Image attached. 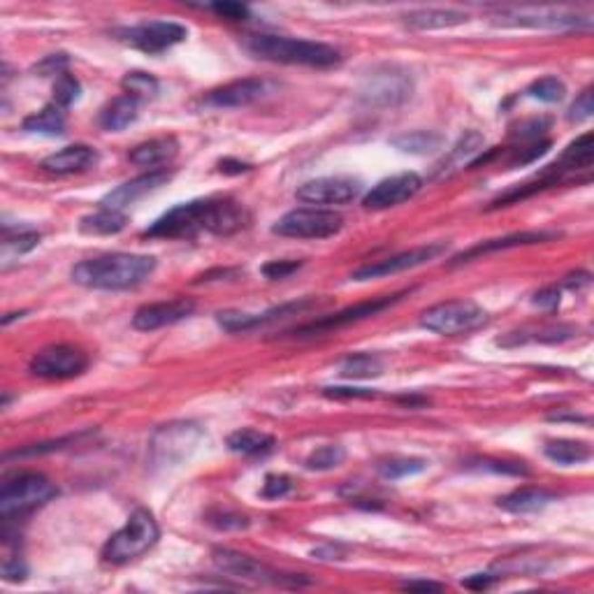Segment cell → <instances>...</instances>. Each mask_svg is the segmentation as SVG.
I'll return each instance as SVG.
<instances>
[{
    "mask_svg": "<svg viewBox=\"0 0 594 594\" xmlns=\"http://www.w3.org/2000/svg\"><path fill=\"white\" fill-rule=\"evenodd\" d=\"M404 21L409 28H416V31H437V28L460 26L467 21V15L455 10H418L409 12Z\"/></svg>",
    "mask_w": 594,
    "mask_h": 594,
    "instance_id": "26",
    "label": "cell"
},
{
    "mask_svg": "<svg viewBox=\"0 0 594 594\" xmlns=\"http://www.w3.org/2000/svg\"><path fill=\"white\" fill-rule=\"evenodd\" d=\"M555 500H558V495L546 490V488H520V490H513L511 495L501 497L497 504L509 513H534L546 509Z\"/></svg>",
    "mask_w": 594,
    "mask_h": 594,
    "instance_id": "24",
    "label": "cell"
},
{
    "mask_svg": "<svg viewBox=\"0 0 594 594\" xmlns=\"http://www.w3.org/2000/svg\"><path fill=\"white\" fill-rule=\"evenodd\" d=\"M204 432L195 422H170L156 430L149 443L152 462L156 467H179L195 453L198 443L203 441Z\"/></svg>",
    "mask_w": 594,
    "mask_h": 594,
    "instance_id": "6",
    "label": "cell"
},
{
    "mask_svg": "<svg viewBox=\"0 0 594 594\" xmlns=\"http://www.w3.org/2000/svg\"><path fill=\"white\" fill-rule=\"evenodd\" d=\"M265 94V84L261 79H237L230 82L221 89L209 91L204 95V104L214 107V110H235V107H246V104L256 103Z\"/></svg>",
    "mask_w": 594,
    "mask_h": 594,
    "instance_id": "19",
    "label": "cell"
},
{
    "mask_svg": "<svg viewBox=\"0 0 594 594\" xmlns=\"http://www.w3.org/2000/svg\"><path fill=\"white\" fill-rule=\"evenodd\" d=\"M400 300H401V292L400 295H392V297H376V300H371V302L355 304V307L344 309V312L332 313V316H325V318H321V321H313V323L302 325V328L295 330V334H300V337H309V334L332 332V330L344 328V325L358 323V321H365V318L376 316V313H381L383 309L392 307V304H397Z\"/></svg>",
    "mask_w": 594,
    "mask_h": 594,
    "instance_id": "14",
    "label": "cell"
},
{
    "mask_svg": "<svg viewBox=\"0 0 594 594\" xmlns=\"http://www.w3.org/2000/svg\"><path fill=\"white\" fill-rule=\"evenodd\" d=\"M89 367V355L74 346H47L37 351L28 362V371L45 381H65L84 374Z\"/></svg>",
    "mask_w": 594,
    "mask_h": 594,
    "instance_id": "10",
    "label": "cell"
},
{
    "mask_svg": "<svg viewBox=\"0 0 594 594\" xmlns=\"http://www.w3.org/2000/svg\"><path fill=\"white\" fill-rule=\"evenodd\" d=\"M480 149H483V137L479 135V133H467V135H462V140L455 144L453 153H450L449 158V167L453 165H462L464 161H470L474 153H479Z\"/></svg>",
    "mask_w": 594,
    "mask_h": 594,
    "instance_id": "40",
    "label": "cell"
},
{
    "mask_svg": "<svg viewBox=\"0 0 594 594\" xmlns=\"http://www.w3.org/2000/svg\"><path fill=\"white\" fill-rule=\"evenodd\" d=\"M291 490H292V480L288 479V476L270 474L265 479V483H262L261 495L265 497V500H282V497H286Z\"/></svg>",
    "mask_w": 594,
    "mask_h": 594,
    "instance_id": "41",
    "label": "cell"
},
{
    "mask_svg": "<svg viewBox=\"0 0 594 594\" xmlns=\"http://www.w3.org/2000/svg\"><path fill=\"white\" fill-rule=\"evenodd\" d=\"M589 283V274H574V277H569L567 279V286L571 288V291H574V288H580V286H588Z\"/></svg>",
    "mask_w": 594,
    "mask_h": 594,
    "instance_id": "54",
    "label": "cell"
},
{
    "mask_svg": "<svg viewBox=\"0 0 594 594\" xmlns=\"http://www.w3.org/2000/svg\"><path fill=\"white\" fill-rule=\"evenodd\" d=\"M500 24H511V26H530V28H588L589 19L579 15H569L559 10H501Z\"/></svg>",
    "mask_w": 594,
    "mask_h": 594,
    "instance_id": "18",
    "label": "cell"
},
{
    "mask_svg": "<svg viewBox=\"0 0 594 594\" xmlns=\"http://www.w3.org/2000/svg\"><path fill=\"white\" fill-rule=\"evenodd\" d=\"M480 470H490L495 474H511V476H527L530 470H527L525 464H516V462H500V460H480Z\"/></svg>",
    "mask_w": 594,
    "mask_h": 594,
    "instance_id": "44",
    "label": "cell"
},
{
    "mask_svg": "<svg viewBox=\"0 0 594 594\" xmlns=\"http://www.w3.org/2000/svg\"><path fill=\"white\" fill-rule=\"evenodd\" d=\"M156 258L140 253H107L73 267V282L94 291H128L152 277Z\"/></svg>",
    "mask_w": 594,
    "mask_h": 594,
    "instance_id": "2",
    "label": "cell"
},
{
    "mask_svg": "<svg viewBox=\"0 0 594 594\" xmlns=\"http://www.w3.org/2000/svg\"><path fill=\"white\" fill-rule=\"evenodd\" d=\"M125 223H128V219H125L124 212L103 207L95 214L84 216L79 221V230L86 233V235H116V233H121L125 228Z\"/></svg>",
    "mask_w": 594,
    "mask_h": 594,
    "instance_id": "29",
    "label": "cell"
},
{
    "mask_svg": "<svg viewBox=\"0 0 594 594\" xmlns=\"http://www.w3.org/2000/svg\"><path fill=\"white\" fill-rule=\"evenodd\" d=\"M137 107H140V100H135L133 95H119V98L112 100L103 110V114H100L103 131L119 133L131 124H135Z\"/></svg>",
    "mask_w": 594,
    "mask_h": 594,
    "instance_id": "25",
    "label": "cell"
},
{
    "mask_svg": "<svg viewBox=\"0 0 594 594\" xmlns=\"http://www.w3.org/2000/svg\"><path fill=\"white\" fill-rule=\"evenodd\" d=\"M79 94H82V84H79L73 74L63 73V74H58L56 84H54L52 103L58 104L61 110H68L70 104L77 103Z\"/></svg>",
    "mask_w": 594,
    "mask_h": 594,
    "instance_id": "38",
    "label": "cell"
},
{
    "mask_svg": "<svg viewBox=\"0 0 594 594\" xmlns=\"http://www.w3.org/2000/svg\"><path fill=\"white\" fill-rule=\"evenodd\" d=\"M21 128L26 133H35V135H63V131H65V114H63L58 104L49 103L47 107H42L40 112L26 116L24 124H21Z\"/></svg>",
    "mask_w": 594,
    "mask_h": 594,
    "instance_id": "28",
    "label": "cell"
},
{
    "mask_svg": "<svg viewBox=\"0 0 594 594\" xmlns=\"http://www.w3.org/2000/svg\"><path fill=\"white\" fill-rule=\"evenodd\" d=\"M360 183L344 177H321L297 188V200L307 204H346L358 198Z\"/></svg>",
    "mask_w": 594,
    "mask_h": 594,
    "instance_id": "16",
    "label": "cell"
},
{
    "mask_svg": "<svg viewBox=\"0 0 594 594\" xmlns=\"http://www.w3.org/2000/svg\"><path fill=\"white\" fill-rule=\"evenodd\" d=\"M425 470H428V462L416 458H391L376 464V471L386 480L407 479V476H416Z\"/></svg>",
    "mask_w": 594,
    "mask_h": 594,
    "instance_id": "34",
    "label": "cell"
},
{
    "mask_svg": "<svg viewBox=\"0 0 594 594\" xmlns=\"http://www.w3.org/2000/svg\"><path fill=\"white\" fill-rule=\"evenodd\" d=\"M193 312L195 302L186 300V297H177V300H170V302L146 304V307L137 309L135 316H133V328L140 330V332H152V330L179 323Z\"/></svg>",
    "mask_w": 594,
    "mask_h": 594,
    "instance_id": "17",
    "label": "cell"
},
{
    "mask_svg": "<svg viewBox=\"0 0 594 594\" xmlns=\"http://www.w3.org/2000/svg\"><path fill=\"white\" fill-rule=\"evenodd\" d=\"M98 161V153H95L94 146L89 144H70L61 152L52 153L45 161L40 163V167L49 174H58V177H65V174L82 173L86 167H91Z\"/></svg>",
    "mask_w": 594,
    "mask_h": 594,
    "instance_id": "21",
    "label": "cell"
},
{
    "mask_svg": "<svg viewBox=\"0 0 594 594\" xmlns=\"http://www.w3.org/2000/svg\"><path fill=\"white\" fill-rule=\"evenodd\" d=\"M492 583H495V576H490V574H476V576H470V579L462 580L464 588H470V589H488Z\"/></svg>",
    "mask_w": 594,
    "mask_h": 594,
    "instance_id": "51",
    "label": "cell"
},
{
    "mask_svg": "<svg viewBox=\"0 0 594 594\" xmlns=\"http://www.w3.org/2000/svg\"><path fill=\"white\" fill-rule=\"evenodd\" d=\"M441 135L437 133H428V131H418V133H407V135H400L392 140V146H397L400 152L404 153H432L439 152V146H441Z\"/></svg>",
    "mask_w": 594,
    "mask_h": 594,
    "instance_id": "33",
    "label": "cell"
},
{
    "mask_svg": "<svg viewBox=\"0 0 594 594\" xmlns=\"http://www.w3.org/2000/svg\"><path fill=\"white\" fill-rule=\"evenodd\" d=\"M534 304L546 309H555L559 304V291L558 288H543V291H539L537 295H534Z\"/></svg>",
    "mask_w": 594,
    "mask_h": 594,
    "instance_id": "50",
    "label": "cell"
},
{
    "mask_svg": "<svg viewBox=\"0 0 594 594\" xmlns=\"http://www.w3.org/2000/svg\"><path fill=\"white\" fill-rule=\"evenodd\" d=\"M325 395L337 397V400H353V397H374V392L365 388H325Z\"/></svg>",
    "mask_w": 594,
    "mask_h": 594,
    "instance_id": "49",
    "label": "cell"
},
{
    "mask_svg": "<svg viewBox=\"0 0 594 594\" xmlns=\"http://www.w3.org/2000/svg\"><path fill=\"white\" fill-rule=\"evenodd\" d=\"M594 114V100H592V91H583V94L576 98V103L571 104V112H569V119L580 124V121H588L589 116Z\"/></svg>",
    "mask_w": 594,
    "mask_h": 594,
    "instance_id": "43",
    "label": "cell"
},
{
    "mask_svg": "<svg viewBox=\"0 0 594 594\" xmlns=\"http://www.w3.org/2000/svg\"><path fill=\"white\" fill-rule=\"evenodd\" d=\"M125 95H133L135 100H149L158 94V79L146 73H128L121 79Z\"/></svg>",
    "mask_w": 594,
    "mask_h": 594,
    "instance_id": "36",
    "label": "cell"
},
{
    "mask_svg": "<svg viewBox=\"0 0 594 594\" xmlns=\"http://www.w3.org/2000/svg\"><path fill=\"white\" fill-rule=\"evenodd\" d=\"M179 152V142L174 137H156V140L142 142L131 152V163L149 170H163V165L173 161Z\"/></svg>",
    "mask_w": 594,
    "mask_h": 594,
    "instance_id": "23",
    "label": "cell"
},
{
    "mask_svg": "<svg viewBox=\"0 0 594 594\" xmlns=\"http://www.w3.org/2000/svg\"><path fill=\"white\" fill-rule=\"evenodd\" d=\"M413 82L409 73L395 68V65H383L376 68L362 79L358 91V98L362 104L374 107V110H388V107H397V104L407 103L411 98Z\"/></svg>",
    "mask_w": 594,
    "mask_h": 594,
    "instance_id": "7",
    "label": "cell"
},
{
    "mask_svg": "<svg viewBox=\"0 0 594 594\" xmlns=\"http://www.w3.org/2000/svg\"><path fill=\"white\" fill-rule=\"evenodd\" d=\"M214 564L223 571V574H230L233 579L240 580H251V583H274L282 585L291 580L292 585H300V579H288V576L277 574L267 569L265 564L256 562V559L246 558V555L235 553V550H214Z\"/></svg>",
    "mask_w": 594,
    "mask_h": 594,
    "instance_id": "13",
    "label": "cell"
},
{
    "mask_svg": "<svg viewBox=\"0 0 594 594\" xmlns=\"http://www.w3.org/2000/svg\"><path fill=\"white\" fill-rule=\"evenodd\" d=\"M422 188V179L416 173H401L395 177H388L376 183L370 193L362 198V204L367 209H391L397 204L407 203Z\"/></svg>",
    "mask_w": 594,
    "mask_h": 594,
    "instance_id": "15",
    "label": "cell"
},
{
    "mask_svg": "<svg viewBox=\"0 0 594 594\" xmlns=\"http://www.w3.org/2000/svg\"><path fill=\"white\" fill-rule=\"evenodd\" d=\"M228 450L237 455H262L274 449V437L258 430H237L228 437Z\"/></svg>",
    "mask_w": 594,
    "mask_h": 594,
    "instance_id": "30",
    "label": "cell"
},
{
    "mask_svg": "<svg viewBox=\"0 0 594 594\" xmlns=\"http://www.w3.org/2000/svg\"><path fill=\"white\" fill-rule=\"evenodd\" d=\"M592 161H594L592 133H585V135H580L579 140L571 142V144L564 149L562 158H559V163H555L553 167L559 174L576 173V170H588V167H592Z\"/></svg>",
    "mask_w": 594,
    "mask_h": 594,
    "instance_id": "27",
    "label": "cell"
},
{
    "mask_svg": "<svg viewBox=\"0 0 594 594\" xmlns=\"http://www.w3.org/2000/svg\"><path fill=\"white\" fill-rule=\"evenodd\" d=\"M558 237V233H546V230H530V233H513V235L497 237V240L480 242V244L471 246L470 251L460 253L453 261V265H460V262H467L476 256H483V253H492V251H504V249H516V246H527V244H541V242H550Z\"/></svg>",
    "mask_w": 594,
    "mask_h": 594,
    "instance_id": "22",
    "label": "cell"
},
{
    "mask_svg": "<svg viewBox=\"0 0 594 594\" xmlns=\"http://www.w3.org/2000/svg\"><path fill=\"white\" fill-rule=\"evenodd\" d=\"M548 460L553 462L564 464V467H571V464L588 462L589 460V446L583 441H569V439H558V441H548L546 449H543Z\"/></svg>",
    "mask_w": 594,
    "mask_h": 594,
    "instance_id": "31",
    "label": "cell"
},
{
    "mask_svg": "<svg viewBox=\"0 0 594 594\" xmlns=\"http://www.w3.org/2000/svg\"><path fill=\"white\" fill-rule=\"evenodd\" d=\"M404 589H441V585L439 583H432V580H407L404 583Z\"/></svg>",
    "mask_w": 594,
    "mask_h": 594,
    "instance_id": "53",
    "label": "cell"
},
{
    "mask_svg": "<svg viewBox=\"0 0 594 594\" xmlns=\"http://www.w3.org/2000/svg\"><path fill=\"white\" fill-rule=\"evenodd\" d=\"M527 95L534 100H541V103H559L567 95V86H564L562 79L558 77H541L537 82L530 84V89H527Z\"/></svg>",
    "mask_w": 594,
    "mask_h": 594,
    "instance_id": "37",
    "label": "cell"
},
{
    "mask_svg": "<svg viewBox=\"0 0 594 594\" xmlns=\"http://www.w3.org/2000/svg\"><path fill=\"white\" fill-rule=\"evenodd\" d=\"M161 530L146 509H137L131 513L119 532L112 534L103 546V559L110 564H125L144 555L149 548L156 546Z\"/></svg>",
    "mask_w": 594,
    "mask_h": 594,
    "instance_id": "4",
    "label": "cell"
},
{
    "mask_svg": "<svg viewBox=\"0 0 594 594\" xmlns=\"http://www.w3.org/2000/svg\"><path fill=\"white\" fill-rule=\"evenodd\" d=\"M339 374L344 379H371V376L383 374V362L381 358L371 353H358L349 355V358L339 365Z\"/></svg>",
    "mask_w": 594,
    "mask_h": 594,
    "instance_id": "32",
    "label": "cell"
},
{
    "mask_svg": "<svg viewBox=\"0 0 594 594\" xmlns=\"http://www.w3.org/2000/svg\"><path fill=\"white\" fill-rule=\"evenodd\" d=\"M443 251H446V242H434V244H428V246H418V249L404 251V253H397V256L386 258V261L360 267V270L353 272V277L351 279H353V282H370V279L392 277V274L416 270V267L434 261V258L441 256Z\"/></svg>",
    "mask_w": 594,
    "mask_h": 594,
    "instance_id": "12",
    "label": "cell"
},
{
    "mask_svg": "<svg viewBox=\"0 0 594 594\" xmlns=\"http://www.w3.org/2000/svg\"><path fill=\"white\" fill-rule=\"evenodd\" d=\"M488 323V312L471 300H449L422 312L421 325L439 334L474 332Z\"/></svg>",
    "mask_w": 594,
    "mask_h": 594,
    "instance_id": "8",
    "label": "cell"
},
{
    "mask_svg": "<svg viewBox=\"0 0 594 594\" xmlns=\"http://www.w3.org/2000/svg\"><path fill=\"white\" fill-rule=\"evenodd\" d=\"M300 267H302L300 261H272L262 267V274L267 279H272V282H277V279H288L291 274H295Z\"/></svg>",
    "mask_w": 594,
    "mask_h": 594,
    "instance_id": "42",
    "label": "cell"
},
{
    "mask_svg": "<svg viewBox=\"0 0 594 594\" xmlns=\"http://www.w3.org/2000/svg\"><path fill=\"white\" fill-rule=\"evenodd\" d=\"M246 225L244 209L230 200H193V203L177 204L167 214L153 221L144 230V237L152 240H182L198 233L212 235H233Z\"/></svg>",
    "mask_w": 594,
    "mask_h": 594,
    "instance_id": "1",
    "label": "cell"
},
{
    "mask_svg": "<svg viewBox=\"0 0 594 594\" xmlns=\"http://www.w3.org/2000/svg\"><path fill=\"white\" fill-rule=\"evenodd\" d=\"M212 10L216 12L219 16L230 21H244L249 16V7L242 5V3H214Z\"/></svg>",
    "mask_w": 594,
    "mask_h": 594,
    "instance_id": "46",
    "label": "cell"
},
{
    "mask_svg": "<svg viewBox=\"0 0 594 594\" xmlns=\"http://www.w3.org/2000/svg\"><path fill=\"white\" fill-rule=\"evenodd\" d=\"M3 576H5V580H24L26 579V564L21 562V558H7L3 562Z\"/></svg>",
    "mask_w": 594,
    "mask_h": 594,
    "instance_id": "48",
    "label": "cell"
},
{
    "mask_svg": "<svg viewBox=\"0 0 594 594\" xmlns=\"http://www.w3.org/2000/svg\"><path fill=\"white\" fill-rule=\"evenodd\" d=\"M207 522H209V525L219 527V530H242V527L249 525V522H246V518L237 516V513H228V511L212 513Z\"/></svg>",
    "mask_w": 594,
    "mask_h": 594,
    "instance_id": "45",
    "label": "cell"
},
{
    "mask_svg": "<svg viewBox=\"0 0 594 594\" xmlns=\"http://www.w3.org/2000/svg\"><path fill=\"white\" fill-rule=\"evenodd\" d=\"M170 179V173H167L165 167L163 170H149L146 174H142V177L137 179H131V182H125L124 186L114 188L112 193H107L103 198V207L107 209H125L128 204H135L137 200L144 198L146 193H152V191H156L158 186H163V183Z\"/></svg>",
    "mask_w": 594,
    "mask_h": 594,
    "instance_id": "20",
    "label": "cell"
},
{
    "mask_svg": "<svg viewBox=\"0 0 594 594\" xmlns=\"http://www.w3.org/2000/svg\"><path fill=\"white\" fill-rule=\"evenodd\" d=\"M342 228H344V219L332 209L304 207L283 214L272 225V233L279 237H292V240H325V237L337 235Z\"/></svg>",
    "mask_w": 594,
    "mask_h": 594,
    "instance_id": "9",
    "label": "cell"
},
{
    "mask_svg": "<svg viewBox=\"0 0 594 594\" xmlns=\"http://www.w3.org/2000/svg\"><path fill=\"white\" fill-rule=\"evenodd\" d=\"M251 56L283 65H307V68H334L342 63V54L330 45L313 40H297L283 35H251L244 40Z\"/></svg>",
    "mask_w": 594,
    "mask_h": 594,
    "instance_id": "3",
    "label": "cell"
},
{
    "mask_svg": "<svg viewBox=\"0 0 594 594\" xmlns=\"http://www.w3.org/2000/svg\"><path fill=\"white\" fill-rule=\"evenodd\" d=\"M116 35L125 45L156 56V54L167 52L174 45L186 40L188 31L177 21H144V24H137V26L121 28V31H116Z\"/></svg>",
    "mask_w": 594,
    "mask_h": 594,
    "instance_id": "11",
    "label": "cell"
},
{
    "mask_svg": "<svg viewBox=\"0 0 594 594\" xmlns=\"http://www.w3.org/2000/svg\"><path fill=\"white\" fill-rule=\"evenodd\" d=\"M65 68H68V56H65V54H54V56L45 58L35 70L45 74V77H47V74H56L58 77V74L65 73Z\"/></svg>",
    "mask_w": 594,
    "mask_h": 594,
    "instance_id": "47",
    "label": "cell"
},
{
    "mask_svg": "<svg viewBox=\"0 0 594 594\" xmlns=\"http://www.w3.org/2000/svg\"><path fill=\"white\" fill-rule=\"evenodd\" d=\"M37 244H40V235H37V233H16L15 237H10L5 233V240H3V261H15V258L24 256V253L35 249Z\"/></svg>",
    "mask_w": 594,
    "mask_h": 594,
    "instance_id": "39",
    "label": "cell"
},
{
    "mask_svg": "<svg viewBox=\"0 0 594 594\" xmlns=\"http://www.w3.org/2000/svg\"><path fill=\"white\" fill-rule=\"evenodd\" d=\"M58 495V488L42 474H19L7 480L0 492V513L3 518H19L35 511L37 506H45Z\"/></svg>",
    "mask_w": 594,
    "mask_h": 594,
    "instance_id": "5",
    "label": "cell"
},
{
    "mask_svg": "<svg viewBox=\"0 0 594 594\" xmlns=\"http://www.w3.org/2000/svg\"><path fill=\"white\" fill-rule=\"evenodd\" d=\"M344 460H346L344 446L328 443V446H321V449L313 450L304 464H307V470L312 471H330V470H337L339 464H344Z\"/></svg>",
    "mask_w": 594,
    "mask_h": 594,
    "instance_id": "35",
    "label": "cell"
},
{
    "mask_svg": "<svg viewBox=\"0 0 594 594\" xmlns=\"http://www.w3.org/2000/svg\"><path fill=\"white\" fill-rule=\"evenodd\" d=\"M246 170H251V165H246V163H237V161H221V173H233V174H240V173H246Z\"/></svg>",
    "mask_w": 594,
    "mask_h": 594,
    "instance_id": "52",
    "label": "cell"
}]
</instances>
